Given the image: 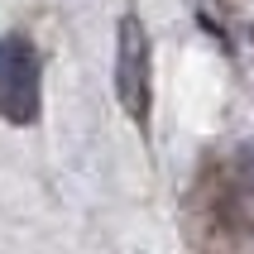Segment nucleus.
Returning a JSON list of instances; mask_svg holds the SVG:
<instances>
[{"instance_id":"obj_1","label":"nucleus","mask_w":254,"mask_h":254,"mask_svg":"<svg viewBox=\"0 0 254 254\" xmlns=\"http://www.w3.org/2000/svg\"><path fill=\"white\" fill-rule=\"evenodd\" d=\"M43 111V67L34 43L19 34L0 39V115L10 125H34Z\"/></svg>"},{"instance_id":"obj_2","label":"nucleus","mask_w":254,"mask_h":254,"mask_svg":"<svg viewBox=\"0 0 254 254\" xmlns=\"http://www.w3.org/2000/svg\"><path fill=\"white\" fill-rule=\"evenodd\" d=\"M115 101L139 129H149L154 77H149V34H144L139 14H125L115 29Z\"/></svg>"},{"instance_id":"obj_3","label":"nucleus","mask_w":254,"mask_h":254,"mask_svg":"<svg viewBox=\"0 0 254 254\" xmlns=\"http://www.w3.org/2000/svg\"><path fill=\"white\" fill-rule=\"evenodd\" d=\"M235 183H240V197L245 192L254 197V144H245L240 154H235Z\"/></svg>"}]
</instances>
